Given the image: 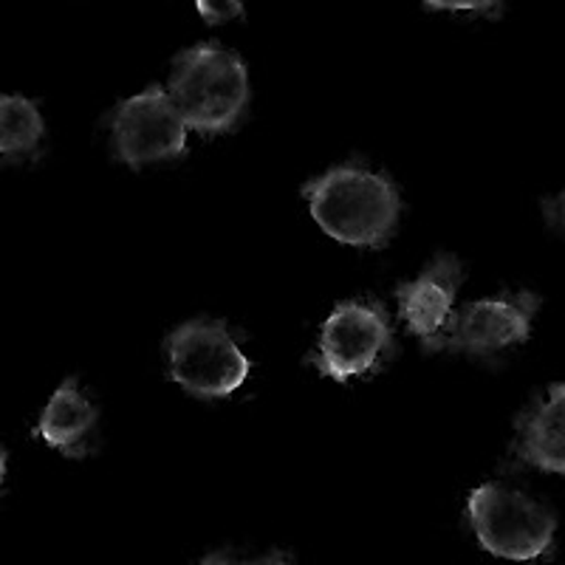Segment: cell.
<instances>
[{
    "label": "cell",
    "instance_id": "obj_1",
    "mask_svg": "<svg viewBox=\"0 0 565 565\" xmlns=\"http://www.w3.org/2000/svg\"><path fill=\"white\" fill-rule=\"evenodd\" d=\"M311 218L326 235L345 246L382 249L393 238L402 215L398 190L385 173L342 164L302 186Z\"/></svg>",
    "mask_w": 565,
    "mask_h": 565
},
{
    "label": "cell",
    "instance_id": "obj_2",
    "mask_svg": "<svg viewBox=\"0 0 565 565\" xmlns=\"http://www.w3.org/2000/svg\"><path fill=\"white\" fill-rule=\"evenodd\" d=\"M168 94L186 130L204 136L230 134L249 105L246 63L218 43L184 49L173 60Z\"/></svg>",
    "mask_w": 565,
    "mask_h": 565
},
{
    "label": "cell",
    "instance_id": "obj_3",
    "mask_svg": "<svg viewBox=\"0 0 565 565\" xmlns=\"http://www.w3.org/2000/svg\"><path fill=\"white\" fill-rule=\"evenodd\" d=\"M469 523L489 554L514 563L537 559L552 548L557 518L518 489L483 483L467 501Z\"/></svg>",
    "mask_w": 565,
    "mask_h": 565
},
{
    "label": "cell",
    "instance_id": "obj_4",
    "mask_svg": "<svg viewBox=\"0 0 565 565\" xmlns=\"http://www.w3.org/2000/svg\"><path fill=\"white\" fill-rule=\"evenodd\" d=\"M170 380L199 398H226L249 376L230 328L218 320H190L164 340Z\"/></svg>",
    "mask_w": 565,
    "mask_h": 565
},
{
    "label": "cell",
    "instance_id": "obj_5",
    "mask_svg": "<svg viewBox=\"0 0 565 565\" xmlns=\"http://www.w3.org/2000/svg\"><path fill=\"white\" fill-rule=\"evenodd\" d=\"M393 351V328L380 302L345 300L322 322L311 365L334 382L365 376Z\"/></svg>",
    "mask_w": 565,
    "mask_h": 565
},
{
    "label": "cell",
    "instance_id": "obj_6",
    "mask_svg": "<svg viewBox=\"0 0 565 565\" xmlns=\"http://www.w3.org/2000/svg\"><path fill=\"white\" fill-rule=\"evenodd\" d=\"M110 141L114 156L128 168L181 159L186 150V125L168 88L150 85L116 105L110 114Z\"/></svg>",
    "mask_w": 565,
    "mask_h": 565
},
{
    "label": "cell",
    "instance_id": "obj_7",
    "mask_svg": "<svg viewBox=\"0 0 565 565\" xmlns=\"http://www.w3.org/2000/svg\"><path fill=\"white\" fill-rule=\"evenodd\" d=\"M540 309V297L532 291L487 297L463 306L452 315L450 328L438 340L436 351L494 356L532 337V322Z\"/></svg>",
    "mask_w": 565,
    "mask_h": 565
},
{
    "label": "cell",
    "instance_id": "obj_8",
    "mask_svg": "<svg viewBox=\"0 0 565 565\" xmlns=\"http://www.w3.org/2000/svg\"><path fill=\"white\" fill-rule=\"evenodd\" d=\"M461 280V260L452 255H438L416 280L396 286L398 317L427 351H436L438 340L450 328Z\"/></svg>",
    "mask_w": 565,
    "mask_h": 565
},
{
    "label": "cell",
    "instance_id": "obj_9",
    "mask_svg": "<svg viewBox=\"0 0 565 565\" xmlns=\"http://www.w3.org/2000/svg\"><path fill=\"white\" fill-rule=\"evenodd\" d=\"M514 452L529 467L552 476H565V382L518 424Z\"/></svg>",
    "mask_w": 565,
    "mask_h": 565
},
{
    "label": "cell",
    "instance_id": "obj_10",
    "mask_svg": "<svg viewBox=\"0 0 565 565\" xmlns=\"http://www.w3.org/2000/svg\"><path fill=\"white\" fill-rule=\"evenodd\" d=\"M94 424H97V407L83 396L77 380L71 376L49 398L40 416L38 436L68 458H83Z\"/></svg>",
    "mask_w": 565,
    "mask_h": 565
},
{
    "label": "cell",
    "instance_id": "obj_11",
    "mask_svg": "<svg viewBox=\"0 0 565 565\" xmlns=\"http://www.w3.org/2000/svg\"><path fill=\"white\" fill-rule=\"evenodd\" d=\"M43 116L26 97H0V156L18 159L38 150L43 139Z\"/></svg>",
    "mask_w": 565,
    "mask_h": 565
},
{
    "label": "cell",
    "instance_id": "obj_12",
    "mask_svg": "<svg viewBox=\"0 0 565 565\" xmlns=\"http://www.w3.org/2000/svg\"><path fill=\"white\" fill-rule=\"evenodd\" d=\"M195 9H199L201 20L210 23V26L244 18V3L241 0H195Z\"/></svg>",
    "mask_w": 565,
    "mask_h": 565
},
{
    "label": "cell",
    "instance_id": "obj_13",
    "mask_svg": "<svg viewBox=\"0 0 565 565\" xmlns=\"http://www.w3.org/2000/svg\"><path fill=\"white\" fill-rule=\"evenodd\" d=\"M427 9H447V12H492L501 0H424Z\"/></svg>",
    "mask_w": 565,
    "mask_h": 565
},
{
    "label": "cell",
    "instance_id": "obj_14",
    "mask_svg": "<svg viewBox=\"0 0 565 565\" xmlns=\"http://www.w3.org/2000/svg\"><path fill=\"white\" fill-rule=\"evenodd\" d=\"M199 565H291L289 559L280 557V554H269V557L264 559H238V557H232V554H210V557L201 559Z\"/></svg>",
    "mask_w": 565,
    "mask_h": 565
},
{
    "label": "cell",
    "instance_id": "obj_15",
    "mask_svg": "<svg viewBox=\"0 0 565 565\" xmlns=\"http://www.w3.org/2000/svg\"><path fill=\"white\" fill-rule=\"evenodd\" d=\"M543 212H546L548 224L565 235V190L554 195V199H548L546 204H543Z\"/></svg>",
    "mask_w": 565,
    "mask_h": 565
},
{
    "label": "cell",
    "instance_id": "obj_16",
    "mask_svg": "<svg viewBox=\"0 0 565 565\" xmlns=\"http://www.w3.org/2000/svg\"><path fill=\"white\" fill-rule=\"evenodd\" d=\"M3 478H7V452L0 450V483H3Z\"/></svg>",
    "mask_w": 565,
    "mask_h": 565
}]
</instances>
